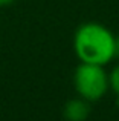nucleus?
Listing matches in <instances>:
<instances>
[{"label": "nucleus", "instance_id": "2", "mask_svg": "<svg viewBox=\"0 0 119 121\" xmlns=\"http://www.w3.org/2000/svg\"><path fill=\"white\" fill-rule=\"evenodd\" d=\"M73 87L78 97L89 103L99 101L110 89L108 74L101 65L79 63L73 72Z\"/></svg>", "mask_w": 119, "mask_h": 121}, {"label": "nucleus", "instance_id": "5", "mask_svg": "<svg viewBox=\"0 0 119 121\" xmlns=\"http://www.w3.org/2000/svg\"><path fill=\"white\" fill-rule=\"evenodd\" d=\"M15 0H0V6H8L11 3H14Z\"/></svg>", "mask_w": 119, "mask_h": 121}, {"label": "nucleus", "instance_id": "4", "mask_svg": "<svg viewBox=\"0 0 119 121\" xmlns=\"http://www.w3.org/2000/svg\"><path fill=\"white\" fill-rule=\"evenodd\" d=\"M108 81H110V89L115 92L116 97H119V63L110 71V74H108Z\"/></svg>", "mask_w": 119, "mask_h": 121}, {"label": "nucleus", "instance_id": "6", "mask_svg": "<svg viewBox=\"0 0 119 121\" xmlns=\"http://www.w3.org/2000/svg\"><path fill=\"white\" fill-rule=\"evenodd\" d=\"M116 57H119V35L116 37Z\"/></svg>", "mask_w": 119, "mask_h": 121}, {"label": "nucleus", "instance_id": "1", "mask_svg": "<svg viewBox=\"0 0 119 121\" xmlns=\"http://www.w3.org/2000/svg\"><path fill=\"white\" fill-rule=\"evenodd\" d=\"M73 51L79 63L105 66L116 57V35L98 22H86L73 34Z\"/></svg>", "mask_w": 119, "mask_h": 121}, {"label": "nucleus", "instance_id": "3", "mask_svg": "<svg viewBox=\"0 0 119 121\" xmlns=\"http://www.w3.org/2000/svg\"><path fill=\"white\" fill-rule=\"evenodd\" d=\"M66 121H86L90 115V103L84 98H72L63 107Z\"/></svg>", "mask_w": 119, "mask_h": 121}]
</instances>
